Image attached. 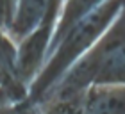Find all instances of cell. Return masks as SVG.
I'll return each instance as SVG.
<instances>
[{"mask_svg":"<svg viewBox=\"0 0 125 114\" xmlns=\"http://www.w3.org/2000/svg\"><path fill=\"white\" fill-rule=\"evenodd\" d=\"M95 84H125V9L98 41L68 68L36 109L79 112L81 95Z\"/></svg>","mask_w":125,"mask_h":114,"instance_id":"6da1fadb","label":"cell"},{"mask_svg":"<svg viewBox=\"0 0 125 114\" xmlns=\"http://www.w3.org/2000/svg\"><path fill=\"white\" fill-rule=\"evenodd\" d=\"M123 9L125 0H104L88 14L79 18L72 27H68V30L52 45L43 68L29 84L27 100L21 109H36V105L50 93L68 68L98 41Z\"/></svg>","mask_w":125,"mask_h":114,"instance_id":"7a4b0ae2","label":"cell"},{"mask_svg":"<svg viewBox=\"0 0 125 114\" xmlns=\"http://www.w3.org/2000/svg\"><path fill=\"white\" fill-rule=\"evenodd\" d=\"M61 4L54 5L48 11V14L39 21V25H36L29 34H25L21 39L16 41L18 73L21 80L27 84V87L36 78V75L39 73V70L43 68L45 61L48 57V50H50V43H52V38H54Z\"/></svg>","mask_w":125,"mask_h":114,"instance_id":"3957f363","label":"cell"},{"mask_svg":"<svg viewBox=\"0 0 125 114\" xmlns=\"http://www.w3.org/2000/svg\"><path fill=\"white\" fill-rule=\"evenodd\" d=\"M29 87L21 80L16 64V41L0 28V109L21 111Z\"/></svg>","mask_w":125,"mask_h":114,"instance_id":"277c9868","label":"cell"},{"mask_svg":"<svg viewBox=\"0 0 125 114\" xmlns=\"http://www.w3.org/2000/svg\"><path fill=\"white\" fill-rule=\"evenodd\" d=\"M79 112H125V84H95L79 98Z\"/></svg>","mask_w":125,"mask_h":114,"instance_id":"5b68a950","label":"cell"},{"mask_svg":"<svg viewBox=\"0 0 125 114\" xmlns=\"http://www.w3.org/2000/svg\"><path fill=\"white\" fill-rule=\"evenodd\" d=\"M61 2L62 0H16L7 34L14 41L21 39L36 25H39V21L48 14L54 5H59Z\"/></svg>","mask_w":125,"mask_h":114,"instance_id":"8992f818","label":"cell"},{"mask_svg":"<svg viewBox=\"0 0 125 114\" xmlns=\"http://www.w3.org/2000/svg\"><path fill=\"white\" fill-rule=\"evenodd\" d=\"M104 0H62L61 9H59V16H57V23H55V30H54V38L50 43L52 45L68 30V27H72L79 18H82L84 14H88L91 9H95L96 5H100ZM50 52V50H48Z\"/></svg>","mask_w":125,"mask_h":114,"instance_id":"52a82bcc","label":"cell"},{"mask_svg":"<svg viewBox=\"0 0 125 114\" xmlns=\"http://www.w3.org/2000/svg\"><path fill=\"white\" fill-rule=\"evenodd\" d=\"M14 13V2L13 0H0V28L7 30L11 18Z\"/></svg>","mask_w":125,"mask_h":114,"instance_id":"ba28073f","label":"cell"},{"mask_svg":"<svg viewBox=\"0 0 125 114\" xmlns=\"http://www.w3.org/2000/svg\"><path fill=\"white\" fill-rule=\"evenodd\" d=\"M13 2H14V4H16V0H13Z\"/></svg>","mask_w":125,"mask_h":114,"instance_id":"9c48e42d","label":"cell"},{"mask_svg":"<svg viewBox=\"0 0 125 114\" xmlns=\"http://www.w3.org/2000/svg\"><path fill=\"white\" fill-rule=\"evenodd\" d=\"M0 111H2V109H0Z\"/></svg>","mask_w":125,"mask_h":114,"instance_id":"30bf717a","label":"cell"}]
</instances>
